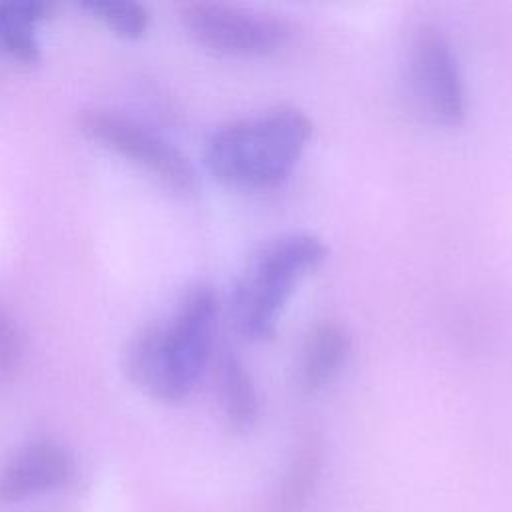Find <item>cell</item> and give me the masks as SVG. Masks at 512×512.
Listing matches in <instances>:
<instances>
[{"label":"cell","mask_w":512,"mask_h":512,"mask_svg":"<svg viewBox=\"0 0 512 512\" xmlns=\"http://www.w3.org/2000/svg\"><path fill=\"white\" fill-rule=\"evenodd\" d=\"M406 82L416 112L434 126L454 128L466 118V88L448 36L432 24L420 26L408 46Z\"/></svg>","instance_id":"cell-4"},{"label":"cell","mask_w":512,"mask_h":512,"mask_svg":"<svg viewBox=\"0 0 512 512\" xmlns=\"http://www.w3.org/2000/svg\"><path fill=\"white\" fill-rule=\"evenodd\" d=\"M218 308L212 286L190 288L168 316L130 340L126 350L130 380L156 400H184L210 360Z\"/></svg>","instance_id":"cell-1"},{"label":"cell","mask_w":512,"mask_h":512,"mask_svg":"<svg viewBox=\"0 0 512 512\" xmlns=\"http://www.w3.org/2000/svg\"><path fill=\"white\" fill-rule=\"evenodd\" d=\"M350 356V336L336 322H322L308 334L298 366L296 384L304 394H316L326 388L344 368Z\"/></svg>","instance_id":"cell-8"},{"label":"cell","mask_w":512,"mask_h":512,"mask_svg":"<svg viewBox=\"0 0 512 512\" xmlns=\"http://www.w3.org/2000/svg\"><path fill=\"white\" fill-rule=\"evenodd\" d=\"M320 474V452L316 446L308 444L300 450L296 460L292 462L282 490L278 492L272 512H294L298 510L310 496L316 486V478Z\"/></svg>","instance_id":"cell-11"},{"label":"cell","mask_w":512,"mask_h":512,"mask_svg":"<svg viewBox=\"0 0 512 512\" xmlns=\"http://www.w3.org/2000/svg\"><path fill=\"white\" fill-rule=\"evenodd\" d=\"M218 396L228 424L246 432L260 418V396L244 362L230 350L218 360Z\"/></svg>","instance_id":"cell-10"},{"label":"cell","mask_w":512,"mask_h":512,"mask_svg":"<svg viewBox=\"0 0 512 512\" xmlns=\"http://www.w3.org/2000/svg\"><path fill=\"white\" fill-rule=\"evenodd\" d=\"M82 10L90 12L96 20L106 24L116 36L136 40L146 34L150 26V14L146 6L126 0H90L80 4Z\"/></svg>","instance_id":"cell-12"},{"label":"cell","mask_w":512,"mask_h":512,"mask_svg":"<svg viewBox=\"0 0 512 512\" xmlns=\"http://www.w3.org/2000/svg\"><path fill=\"white\" fill-rule=\"evenodd\" d=\"M50 14L52 4L40 0L0 2V48L24 64L38 62V24Z\"/></svg>","instance_id":"cell-9"},{"label":"cell","mask_w":512,"mask_h":512,"mask_svg":"<svg viewBox=\"0 0 512 512\" xmlns=\"http://www.w3.org/2000/svg\"><path fill=\"white\" fill-rule=\"evenodd\" d=\"M312 132L304 110L276 106L214 130L204 146V164L224 186L272 190L292 174Z\"/></svg>","instance_id":"cell-2"},{"label":"cell","mask_w":512,"mask_h":512,"mask_svg":"<svg viewBox=\"0 0 512 512\" xmlns=\"http://www.w3.org/2000/svg\"><path fill=\"white\" fill-rule=\"evenodd\" d=\"M22 360V336L12 318L0 308V380L12 376Z\"/></svg>","instance_id":"cell-13"},{"label":"cell","mask_w":512,"mask_h":512,"mask_svg":"<svg viewBox=\"0 0 512 512\" xmlns=\"http://www.w3.org/2000/svg\"><path fill=\"white\" fill-rule=\"evenodd\" d=\"M326 256L328 246L312 232H288L260 246L234 284L230 308L236 330L254 342L270 340L296 286Z\"/></svg>","instance_id":"cell-3"},{"label":"cell","mask_w":512,"mask_h":512,"mask_svg":"<svg viewBox=\"0 0 512 512\" xmlns=\"http://www.w3.org/2000/svg\"><path fill=\"white\" fill-rule=\"evenodd\" d=\"M80 130L100 146L146 170L166 188L186 194L196 188V170L186 154L142 122L102 108L80 114Z\"/></svg>","instance_id":"cell-6"},{"label":"cell","mask_w":512,"mask_h":512,"mask_svg":"<svg viewBox=\"0 0 512 512\" xmlns=\"http://www.w3.org/2000/svg\"><path fill=\"white\" fill-rule=\"evenodd\" d=\"M182 26L202 48L234 58H262L282 50L292 26L270 12L222 2H194L182 10Z\"/></svg>","instance_id":"cell-5"},{"label":"cell","mask_w":512,"mask_h":512,"mask_svg":"<svg viewBox=\"0 0 512 512\" xmlns=\"http://www.w3.org/2000/svg\"><path fill=\"white\" fill-rule=\"evenodd\" d=\"M74 476L70 452L54 440H32L0 468V502L16 504L54 492Z\"/></svg>","instance_id":"cell-7"}]
</instances>
